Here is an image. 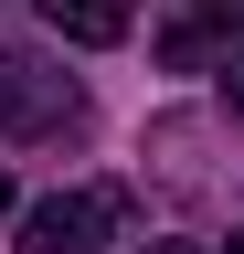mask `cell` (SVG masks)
Wrapping results in <instances>:
<instances>
[{
	"label": "cell",
	"mask_w": 244,
	"mask_h": 254,
	"mask_svg": "<svg viewBox=\"0 0 244 254\" xmlns=\"http://www.w3.org/2000/svg\"><path fill=\"white\" fill-rule=\"evenodd\" d=\"M117 212H128L117 190H53V201L21 212V244H32V254H96L117 233Z\"/></svg>",
	"instance_id": "6da1fadb"
},
{
	"label": "cell",
	"mask_w": 244,
	"mask_h": 254,
	"mask_svg": "<svg viewBox=\"0 0 244 254\" xmlns=\"http://www.w3.org/2000/svg\"><path fill=\"white\" fill-rule=\"evenodd\" d=\"M43 21L64 32V43H85V53L128 43V0H43Z\"/></svg>",
	"instance_id": "7a4b0ae2"
},
{
	"label": "cell",
	"mask_w": 244,
	"mask_h": 254,
	"mask_svg": "<svg viewBox=\"0 0 244 254\" xmlns=\"http://www.w3.org/2000/svg\"><path fill=\"white\" fill-rule=\"evenodd\" d=\"M202 21H244V0H202Z\"/></svg>",
	"instance_id": "3957f363"
},
{
	"label": "cell",
	"mask_w": 244,
	"mask_h": 254,
	"mask_svg": "<svg viewBox=\"0 0 244 254\" xmlns=\"http://www.w3.org/2000/svg\"><path fill=\"white\" fill-rule=\"evenodd\" d=\"M223 106H234V117H244V64H234V74H223Z\"/></svg>",
	"instance_id": "277c9868"
},
{
	"label": "cell",
	"mask_w": 244,
	"mask_h": 254,
	"mask_svg": "<svg viewBox=\"0 0 244 254\" xmlns=\"http://www.w3.org/2000/svg\"><path fill=\"white\" fill-rule=\"evenodd\" d=\"M0 212H11V170H0Z\"/></svg>",
	"instance_id": "5b68a950"
},
{
	"label": "cell",
	"mask_w": 244,
	"mask_h": 254,
	"mask_svg": "<svg viewBox=\"0 0 244 254\" xmlns=\"http://www.w3.org/2000/svg\"><path fill=\"white\" fill-rule=\"evenodd\" d=\"M223 254H244V233H234V244H223Z\"/></svg>",
	"instance_id": "8992f818"
}]
</instances>
